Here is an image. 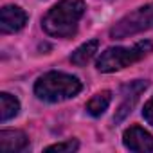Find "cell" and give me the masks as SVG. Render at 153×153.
<instances>
[{
  "label": "cell",
  "instance_id": "6da1fadb",
  "mask_svg": "<svg viewBox=\"0 0 153 153\" xmlns=\"http://www.w3.org/2000/svg\"><path fill=\"white\" fill-rule=\"evenodd\" d=\"M85 15L83 0H59L42 18V27L49 36L70 38L78 31V24Z\"/></svg>",
  "mask_w": 153,
  "mask_h": 153
},
{
  "label": "cell",
  "instance_id": "7a4b0ae2",
  "mask_svg": "<svg viewBox=\"0 0 153 153\" xmlns=\"http://www.w3.org/2000/svg\"><path fill=\"white\" fill-rule=\"evenodd\" d=\"M81 88L83 85L76 76L56 72V70L40 76L38 81L34 83L36 97L47 103H61V101L72 99L81 92Z\"/></svg>",
  "mask_w": 153,
  "mask_h": 153
},
{
  "label": "cell",
  "instance_id": "3957f363",
  "mask_svg": "<svg viewBox=\"0 0 153 153\" xmlns=\"http://www.w3.org/2000/svg\"><path fill=\"white\" fill-rule=\"evenodd\" d=\"M149 52H153V43L149 40L139 42L133 47H108L105 52H101L97 59V70L99 72H115L130 67L131 63L140 61Z\"/></svg>",
  "mask_w": 153,
  "mask_h": 153
},
{
  "label": "cell",
  "instance_id": "277c9868",
  "mask_svg": "<svg viewBox=\"0 0 153 153\" xmlns=\"http://www.w3.org/2000/svg\"><path fill=\"white\" fill-rule=\"evenodd\" d=\"M151 27H153V2L142 6V7H137L135 11L123 16L110 29V36L115 40H123V38L139 34L142 31H148Z\"/></svg>",
  "mask_w": 153,
  "mask_h": 153
},
{
  "label": "cell",
  "instance_id": "5b68a950",
  "mask_svg": "<svg viewBox=\"0 0 153 153\" xmlns=\"http://www.w3.org/2000/svg\"><path fill=\"white\" fill-rule=\"evenodd\" d=\"M123 142L130 151H139V153L153 151V135L140 126H130L123 135Z\"/></svg>",
  "mask_w": 153,
  "mask_h": 153
},
{
  "label": "cell",
  "instance_id": "8992f818",
  "mask_svg": "<svg viewBox=\"0 0 153 153\" xmlns=\"http://www.w3.org/2000/svg\"><path fill=\"white\" fill-rule=\"evenodd\" d=\"M27 24V13L18 6H4L0 9V31L4 34L16 33Z\"/></svg>",
  "mask_w": 153,
  "mask_h": 153
},
{
  "label": "cell",
  "instance_id": "52a82bcc",
  "mask_svg": "<svg viewBox=\"0 0 153 153\" xmlns=\"http://www.w3.org/2000/svg\"><path fill=\"white\" fill-rule=\"evenodd\" d=\"M29 146V139L22 130H2L0 131V149L6 153L24 151Z\"/></svg>",
  "mask_w": 153,
  "mask_h": 153
},
{
  "label": "cell",
  "instance_id": "ba28073f",
  "mask_svg": "<svg viewBox=\"0 0 153 153\" xmlns=\"http://www.w3.org/2000/svg\"><path fill=\"white\" fill-rule=\"evenodd\" d=\"M97 49H99V40H90V42L83 43L81 47H78L70 54V61L74 65H78V67H83L96 56Z\"/></svg>",
  "mask_w": 153,
  "mask_h": 153
},
{
  "label": "cell",
  "instance_id": "9c48e42d",
  "mask_svg": "<svg viewBox=\"0 0 153 153\" xmlns=\"http://www.w3.org/2000/svg\"><path fill=\"white\" fill-rule=\"evenodd\" d=\"M20 112V103L15 96L2 92L0 94V121L6 123L9 119H13L15 115H18Z\"/></svg>",
  "mask_w": 153,
  "mask_h": 153
},
{
  "label": "cell",
  "instance_id": "30bf717a",
  "mask_svg": "<svg viewBox=\"0 0 153 153\" xmlns=\"http://www.w3.org/2000/svg\"><path fill=\"white\" fill-rule=\"evenodd\" d=\"M112 101V92L108 90H103V92H97L96 96H92V99L87 103V112L94 117H99L105 114V110L108 108Z\"/></svg>",
  "mask_w": 153,
  "mask_h": 153
},
{
  "label": "cell",
  "instance_id": "8fae6325",
  "mask_svg": "<svg viewBox=\"0 0 153 153\" xmlns=\"http://www.w3.org/2000/svg\"><path fill=\"white\" fill-rule=\"evenodd\" d=\"M79 148V142L76 140V139H68V140H63V142H58V144H52L49 148H45L47 153L51 151H58V153H72Z\"/></svg>",
  "mask_w": 153,
  "mask_h": 153
},
{
  "label": "cell",
  "instance_id": "7c38bea8",
  "mask_svg": "<svg viewBox=\"0 0 153 153\" xmlns=\"http://www.w3.org/2000/svg\"><path fill=\"white\" fill-rule=\"evenodd\" d=\"M142 117L148 121V124H151V126H153V97L146 101L144 110H142Z\"/></svg>",
  "mask_w": 153,
  "mask_h": 153
}]
</instances>
